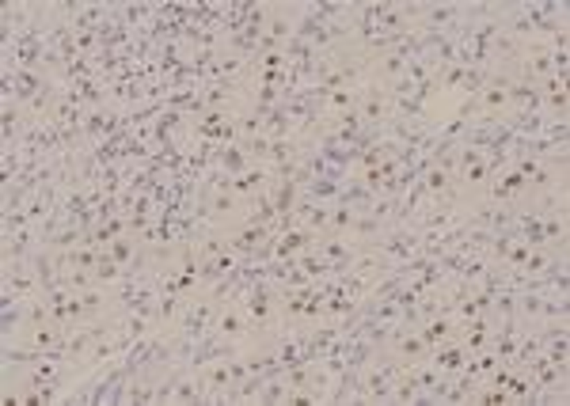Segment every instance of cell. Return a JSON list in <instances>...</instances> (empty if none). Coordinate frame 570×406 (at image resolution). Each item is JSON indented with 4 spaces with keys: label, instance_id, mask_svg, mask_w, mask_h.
Returning a JSON list of instances; mask_svg holds the SVG:
<instances>
[{
    "label": "cell",
    "instance_id": "obj_18",
    "mask_svg": "<svg viewBox=\"0 0 570 406\" xmlns=\"http://www.w3.org/2000/svg\"><path fill=\"white\" fill-rule=\"evenodd\" d=\"M483 152L479 149H471V144H464V152H460V171H468V167H475V164H483Z\"/></svg>",
    "mask_w": 570,
    "mask_h": 406
},
{
    "label": "cell",
    "instance_id": "obj_6",
    "mask_svg": "<svg viewBox=\"0 0 570 406\" xmlns=\"http://www.w3.org/2000/svg\"><path fill=\"white\" fill-rule=\"evenodd\" d=\"M430 353H434V369L437 372H456V369H464V361H468V357H464V349L460 346H445V349H430Z\"/></svg>",
    "mask_w": 570,
    "mask_h": 406
},
{
    "label": "cell",
    "instance_id": "obj_15",
    "mask_svg": "<svg viewBox=\"0 0 570 406\" xmlns=\"http://www.w3.org/2000/svg\"><path fill=\"white\" fill-rule=\"evenodd\" d=\"M35 346L38 349H57V346H65V342H61V335H57L54 327H42V330H35Z\"/></svg>",
    "mask_w": 570,
    "mask_h": 406
},
{
    "label": "cell",
    "instance_id": "obj_10",
    "mask_svg": "<svg viewBox=\"0 0 570 406\" xmlns=\"http://www.w3.org/2000/svg\"><path fill=\"white\" fill-rule=\"evenodd\" d=\"M213 327H217V335H243V330H247V323H243V315H240V312L225 307V312H221V319H217Z\"/></svg>",
    "mask_w": 570,
    "mask_h": 406
},
{
    "label": "cell",
    "instance_id": "obj_20",
    "mask_svg": "<svg viewBox=\"0 0 570 406\" xmlns=\"http://www.w3.org/2000/svg\"><path fill=\"white\" fill-rule=\"evenodd\" d=\"M80 296H84V307H88V315H95L99 312V304H103V296L95 289H88V292H80Z\"/></svg>",
    "mask_w": 570,
    "mask_h": 406
},
{
    "label": "cell",
    "instance_id": "obj_21",
    "mask_svg": "<svg viewBox=\"0 0 570 406\" xmlns=\"http://www.w3.org/2000/svg\"><path fill=\"white\" fill-rule=\"evenodd\" d=\"M228 372H232V384H240V380L247 376V361H243V364L240 361H228Z\"/></svg>",
    "mask_w": 570,
    "mask_h": 406
},
{
    "label": "cell",
    "instance_id": "obj_14",
    "mask_svg": "<svg viewBox=\"0 0 570 406\" xmlns=\"http://www.w3.org/2000/svg\"><path fill=\"white\" fill-rule=\"evenodd\" d=\"M354 205H335L331 209V224H335V228H354Z\"/></svg>",
    "mask_w": 570,
    "mask_h": 406
},
{
    "label": "cell",
    "instance_id": "obj_5",
    "mask_svg": "<svg viewBox=\"0 0 570 406\" xmlns=\"http://www.w3.org/2000/svg\"><path fill=\"white\" fill-rule=\"evenodd\" d=\"M418 338H422V346H426V349H437V342L449 338V319H445V315L426 319V323H422V330H418Z\"/></svg>",
    "mask_w": 570,
    "mask_h": 406
},
{
    "label": "cell",
    "instance_id": "obj_8",
    "mask_svg": "<svg viewBox=\"0 0 570 406\" xmlns=\"http://www.w3.org/2000/svg\"><path fill=\"white\" fill-rule=\"evenodd\" d=\"M479 224H491V232H506L517 224V209H483Z\"/></svg>",
    "mask_w": 570,
    "mask_h": 406
},
{
    "label": "cell",
    "instance_id": "obj_11",
    "mask_svg": "<svg viewBox=\"0 0 570 406\" xmlns=\"http://www.w3.org/2000/svg\"><path fill=\"white\" fill-rule=\"evenodd\" d=\"M263 183H266V171H263V167H247L243 175L232 178V190H259Z\"/></svg>",
    "mask_w": 570,
    "mask_h": 406
},
{
    "label": "cell",
    "instance_id": "obj_2",
    "mask_svg": "<svg viewBox=\"0 0 570 406\" xmlns=\"http://www.w3.org/2000/svg\"><path fill=\"white\" fill-rule=\"evenodd\" d=\"M209 304H198L190 307V312L183 315V323H179V335H183V342H202V338L209 335Z\"/></svg>",
    "mask_w": 570,
    "mask_h": 406
},
{
    "label": "cell",
    "instance_id": "obj_17",
    "mask_svg": "<svg viewBox=\"0 0 570 406\" xmlns=\"http://www.w3.org/2000/svg\"><path fill=\"white\" fill-rule=\"evenodd\" d=\"M354 232L365 235V239H369V235H380V221H377V217H357V221H354Z\"/></svg>",
    "mask_w": 570,
    "mask_h": 406
},
{
    "label": "cell",
    "instance_id": "obj_13",
    "mask_svg": "<svg viewBox=\"0 0 570 406\" xmlns=\"http://www.w3.org/2000/svg\"><path fill=\"white\" fill-rule=\"evenodd\" d=\"M460 15H464V4H445V8H434V12H430V31H437V23L460 19Z\"/></svg>",
    "mask_w": 570,
    "mask_h": 406
},
{
    "label": "cell",
    "instance_id": "obj_12",
    "mask_svg": "<svg viewBox=\"0 0 570 406\" xmlns=\"http://www.w3.org/2000/svg\"><path fill=\"white\" fill-rule=\"evenodd\" d=\"M392 338H396L399 353H407V357H422V353H430V349L422 346V338H418V335H396V330H392Z\"/></svg>",
    "mask_w": 570,
    "mask_h": 406
},
{
    "label": "cell",
    "instance_id": "obj_19",
    "mask_svg": "<svg viewBox=\"0 0 570 406\" xmlns=\"http://www.w3.org/2000/svg\"><path fill=\"white\" fill-rule=\"evenodd\" d=\"M331 107H335V110H350V107H354V95L339 87V92H331Z\"/></svg>",
    "mask_w": 570,
    "mask_h": 406
},
{
    "label": "cell",
    "instance_id": "obj_3",
    "mask_svg": "<svg viewBox=\"0 0 570 406\" xmlns=\"http://www.w3.org/2000/svg\"><path fill=\"white\" fill-rule=\"evenodd\" d=\"M12 76H15V99H31V103H35L38 95L46 92V87H42V76H38L35 69H15Z\"/></svg>",
    "mask_w": 570,
    "mask_h": 406
},
{
    "label": "cell",
    "instance_id": "obj_7",
    "mask_svg": "<svg viewBox=\"0 0 570 406\" xmlns=\"http://www.w3.org/2000/svg\"><path fill=\"white\" fill-rule=\"evenodd\" d=\"M206 384H198V380H175V391H171V399L175 403H209V391H202Z\"/></svg>",
    "mask_w": 570,
    "mask_h": 406
},
{
    "label": "cell",
    "instance_id": "obj_9",
    "mask_svg": "<svg viewBox=\"0 0 570 406\" xmlns=\"http://www.w3.org/2000/svg\"><path fill=\"white\" fill-rule=\"evenodd\" d=\"M31 243H35V232H27V228L15 232V235H8V251H4L8 262H19V258L31 251Z\"/></svg>",
    "mask_w": 570,
    "mask_h": 406
},
{
    "label": "cell",
    "instance_id": "obj_4",
    "mask_svg": "<svg viewBox=\"0 0 570 406\" xmlns=\"http://www.w3.org/2000/svg\"><path fill=\"white\" fill-rule=\"evenodd\" d=\"M453 217H456V201L445 198L441 209H434V213L422 217V228L426 232H445V228H453Z\"/></svg>",
    "mask_w": 570,
    "mask_h": 406
},
{
    "label": "cell",
    "instance_id": "obj_1",
    "mask_svg": "<svg viewBox=\"0 0 570 406\" xmlns=\"http://www.w3.org/2000/svg\"><path fill=\"white\" fill-rule=\"evenodd\" d=\"M403 380V369L399 364H384L380 372H373V376H365L361 380V395L365 399H373V403H384V399H392V387Z\"/></svg>",
    "mask_w": 570,
    "mask_h": 406
},
{
    "label": "cell",
    "instance_id": "obj_16",
    "mask_svg": "<svg viewBox=\"0 0 570 406\" xmlns=\"http://www.w3.org/2000/svg\"><path fill=\"white\" fill-rule=\"evenodd\" d=\"M38 281H31V278H19V273H15V278H8V285H4V292H12V296H27L31 289H35Z\"/></svg>",
    "mask_w": 570,
    "mask_h": 406
}]
</instances>
